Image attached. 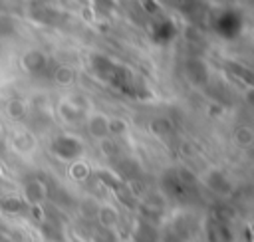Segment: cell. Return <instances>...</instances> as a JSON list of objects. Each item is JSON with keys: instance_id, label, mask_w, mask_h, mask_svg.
Returning a JSON list of instances; mask_svg holds the SVG:
<instances>
[{"instance_id": "6da1fadb", "label": "cell", "mask_w": 254, "mask_h": 242, "mask_svg": "<svg viewBox=\"0 0 254 242\" xmlns=\"http://www.w3.org/2000/svg\"><path fill=\"white\" fill-rule=\"evenodd\" d=\"M81 143L73 137H58L52 143V151L62 159H75L81 153Z\"/></svg>"}, {"instance_id": "7a4b0ae2", "label": "cell", "mask_w": 254, "mask_h": 242, "mask_svg": "<svg viewBox=\"0 0 254 242\" xmlns=\"http://www.w3.org/2000/svg\"><path fill=\"white\" fill-rule=\"evenodd\" d=\"M240 16L236 14V12H224L220 18H218V22H216V28H218V32L222 34V36H234V34H238L240 32Z\"/></svg>"}, {"instance_id": "3957f363", "label": "cell", "mask_w": 254, "mask_h": 242, "mask_svg": "<svg viewBox=\"0 0 254 242\" xmlns=\"http://www.w3.org/2000/svg\"><path fill=\"white\" fill-rule=\"evenodd\" d=\"M208 242H230V230L222 220H212L206 232Z\"/></svg>"}, {"instance_id": "277c9868", "label": "cell", "mask_w": 254, "mask_h": 242, "mask_svg": "<svg viewBox=\"0 0 254 242\" xmlns=\"http://www.w3.org/2000/svg\"><path fill=\"white\" fill-rule=\"evenodd\" d=\"M46 65H48V60H46L42 54L32 52V54L26 56V67H28V69H32V71H40V69H44Z\"/></svg>"}, {"instance_id": "5b68a950", "label": "cell", "mask_w": 254, "mask_h": 242, "mask_svg": "<svg viewBox=\"0 0 254 242\" xmlns=\"http://www.w3.org/2000/svg\"><path fill=\"white\" fill-rule=\"evenodd\" d=\"M173 34H175V28H173L171 22H161V24L155 26V40H159V42L171 40Z\"/></svg>"}]
</instances>
